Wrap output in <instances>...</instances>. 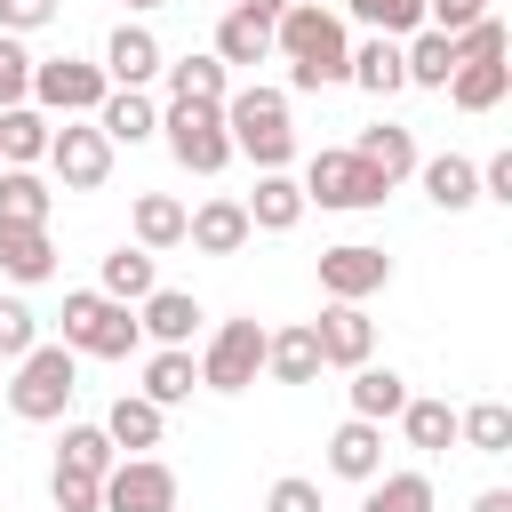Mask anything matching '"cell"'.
<instances>
[{
  "label": "cell",
  "instance_id": "cell-1",
  "mask_svg": "<svg viewBox=\"0 0 512 512\" xmlns=\"http://www.w3.org/2000/svg\"><path fill=\"white\" fill-rule=\"evenodd\" d=\"M272 56H288V88H304V96L336 88V80H344V64H352L344 16H336V8H320V0H288V8L272 16Z\"/></svg>",
  "mask_w": 512,
  "mask_h": 512
},
{
  "label": "cell",
  "instance_id": "cell-2",
  "mask_svg": "<svg viewBox=\"0 0 512 512\" xmlns=\"http://www.w3.org/2000/svg\"><path fill=\"white\" fill-rule=\"evenodd\" d=\"M224 136L256 168H288L296 160V128H288V96L280 88H232L224 96Z\"/></svg>",
  "mask_w": 512,
  "mask_h": 512
},
{
  "label": "cell",
  "instance_id": "cell-3",
  "mask_svg": "<svg viewBox=\"0 0 512 512\" xmlns=\"http://www.w3.org/2000/svg\"><path fill=\"white\" fill-rule=\"evenodd\" d=\"M56 320H64V344H72V352H88V360H128V352L144 344L136 304H112L104 288H72Z\"/></svg>",
  "mask_w": 512,
  "mask_h": 512
},
{
  "label": "cell",
  "instance_id": "cell-4",
  "mask_svg": "<svg viewBox=\"0 0 512 512\" xmlns=\"http://www.w3.org/2000/svg\"><path fill=\"white\" fill-rule=\"evenodd\" d=\"M72 360H80L72 344H32V352L16 360L8 408H16L24 424H56V416L72 408V392H80V368H72Z\"/></svg>",
  "mask_w": 512,
  "mask_h": 512
},
{
  "label": "cell",
  "instance_id": "cell-5",
  "mask_svg": "<svg viewBox=\"0 0 512 512\" xmlns=\"http://www.w3.org/2000/svg\"><path fill=\"white\" fill-rule=\"evenodd\" d=\"M160 136H168L176 168H192V176H216V168L232 160L224 104H184V96H168V112H160Z\"/></svg>",
  "mask_w": 512,
  "mask_h": 512
},
{
  "label": "cell",
  "instance_id": "cell-6",
  "mask_svg": "<svg viewBox=\"0 0 512 512\" xmlns=\"http://www.w3.org/2000/svg\"><path fill=\"white\" fill-rule=\"evenodd\" d=\"M384 176L344 144V152H312L304 160V200H320V208H384Z\"/></svg>",
  "mask_w": 512,
  "mask_h": 512
},
{
  "label": "cell",
  "instance_id": "cell-7",
  "mask_svg": "<svg viewBox=\"0 0 512 512\" xmlns=\"http://www.w3.org/2000/svg\"><path fill=\"white\" fill-rule=\"evenodd\" d=\"M104 96H112L104 64H80V56H48V64H32V104L56 112V120H88Z\"/></svg>",
  "mask_w": 512,
  "mask_h": 512
},
{
  "label": "cell",
  "instance_id": "cell-8",
  "mask_svg": "<svg viewBox=\"0 0 512 512\" xmlns=\"http://www.w3.org/2000/svg\"><path fill=\"white\" fill-rule=\"evenodd\" d=\"M264 336L272 328H256V320H224L208 336V352H200V384L208 392H248L264 376Z\"/></svg>",
  "mask_w": 512,
  "mask_h": 512
},
{
  "label": "cell",
  "instance_id": "cell-9",
  "mask_svg": "<svg viewBox=\"0 0 512 512\" xmlns=\"http://www.w3.org/2000/svg\"><path fill=\"white\" fill-rule=\"evenodd\" d=\"M48 168L64 192H96L112 176V136L96 120H64V128H48Z\"/></svg>",
  "mask_w": 512,
  "mask_h": 512
},
{
  "label": "cell",
  "instance_id": "cell-10",
  "mask_svg": "<svg viewBox=\"0 0 512 512\" xmlns=\"http://www.w3.org/2000/svg\"><path fill=\"white\" fill-rule=\"evenodd\" d=\"M392 280V256L368 248V240H344V248H320V296L328 304H360Z\"/></svg>",
  "mask_w": 512,
  "mask_h": 512
},
{
  "label": "cell",
  "instance_id": "cell-11",
  "mask_svg": "<svg viewBox=\"0 0 512 512\" xmlns=\"http://www.w3.org/2000/svg\"><path fill=\"white\" fill-rule=\"evenodd\" d=\"M104 512H176V472L160 456H120L104 472Z\"/></svg>",
  "mask_w": 512,
  "mask_h": 512
},
{
  "label": "cell",
  "instance_id": "cell-12",
  "mask_svg": "<svg viewBox=\"0 0 512 512\" xmlns=\"http://www.w3.org/2000/svg\"><path fill=\"white\" fill-rule=\"evenodd\" d=\"M184 240H192L200 256H240V248L256 240V224H248L240 200H200V208H184Z\"/></svg>",
  "mask_w": 512,
  "mask_h": 512
},
{
  "label": "cell",
  "instance_id": "cell-13",
  "mask_svg": "<svg viewBox=\"0 0 512 512\" xmlns=\"http://www.w3.org/2000/svg\"><path fill=\"white\" fill-rule=\"evenodd\" d=\"M312 336H320V360H328V368H360V360H376V320H368L360 304H328V312L312 320Z\"/></svg>",
  "mask_w": 512,
  "mask_h": 512
},
{
  "label": "cell",
  "instance_id": "cell-14",
  "mask_svg": "<svg viewBox=\"0 0 512 512\" xmlns=\"http://www.w3.org/2000/svg\"><path fill=\"white\" fill-rule=\"evenodd\" d=\"M240 208H248V224H256V232H296L312 200H304V184H296L288 168H264V176H256V192H248Z\"/></svg>",
  "mask_w": 512,
  "mask_h": 512
},
{
  "label": "cell",
  "instance_id": "cell-15",
  "mask_svg": "<svg viewBox=\"0 0 512 512\" xmlns=\"http://www.w3.org/2000/svg\"><path fill=\"white\" fill-rule=\"evenodd\" d=\"M160 64H168V56H160V40H152L144 24H120V32L104 40V80H112V88H144Z\"/></svg>",
  "mask_w": 512,
  "mask_h": 512
},
{
  "label": "cell",
  "instance_id": "cell-16",
  "mask_svg": "<svg viewBox=\"0 0 512 512\" xmlns=\"http://www.w3.org/2000/svg\"><path fill=\"white\" fill-rule=\"evenodd\" d=\"M328 472H336V480H376V472H384V424H368V416L336 424V440H328Z\"/></svg>",
  "mask_w": 512,
  "mask_h": 512
},
{
  "label": "cell",
  "instance_id": "cell-17",
  "mask_svg": "<svg viewBox=\"0 0 512 512\" xmlns=\"http://www.w3.org/2000/svg\"><path fill=\"white\" fill-rule=\"evenodd\" d=\"M0 272L24 280V288L48 280V272H56V240H48V224H8V216H0Z\"/></svg>",
  "mask_w": 512,
  "mask_h": 512
},
{
  "label": "cell",
  "instance_id": "cell-18",
  "mask_svg": "<svg viewBox=\"0 0 512 512\" xmlns=\"http://www.w3.org/2000/svg\"><path fill=\"white\" fill-rule=\"evenodd\" d=\"M160 72H168V96H184V104H224L232 96V64H216V48H192Z\"/></svg>",
  "mask_w": 512,
  "mask_h": 512
},
{
  "label": "cell",
  "instance_id": "cell-19",
  "mask_svg": "<svg viewBox=\"0 0 512 512\" xmlns=\"http://www.w3.org/2000/svg\"><path fill=\"white\" fill-rule=\"evenodd\" d=\"M88 120H96L112 144H144V136H160V104H152L144 88H112V96H104Z\"/></svg>",
  "mask_w": 512,
  "mask_h": 512
},
{
  "label": "cell",
  "instance_id": "cell-20",
  "mask_svg": "<svg viewBox=\"0 0 512 512\" xmlns=\"http://www.w3.org/2000/svg\"><path fill=\"white\" fill-rule=\"evenodd\" d=\"M264 368H272V384H312L328 360H320V336H312V320H296V328H280V336H264Z\"/></svg>",
  "mask_w": 512,
  "mask_h": 512
},
{
  "label": "cell",
  "instance_id": "cell-21",
  "mask_svg": "<svg viewBox=\"0 0 512 512\" xmlns=\"http://www.w3.org/2000/svg\"><path fill=\"white\" fill-rule=\"evenodd\" d=\"M48 112L40 104H0V168H32V160H48Z\"/></svg>",
  "mask_w": 512,
  "mask_h": 512
},
{
  "label": "cell",
  "instance_id": "cell-22",
  "mask_svg": "<svg viewBox=\"0 0 512 512\" xmlns=\"http://www.w3.org/2000/svg\"><path fill=\"white\" fill-rule=\"evenodd\" d=\"M416 176H424V200H432V208H448V216L480 200V168H472L464 152H440V160H416Z\"/></svg>",
  "mask_w": 512,
  "mask_h": 512
},
{
  "label": "cell",
  "instance_id": "cell-23",
  "mask_svg": "<svg viewBox=\"0 0 512 512\" xmlns=\"http://www.w3.org/2000/svg\"><path fill=\"white\" fill-rule=\"evenodd\" d=\"M136 328H144L152 344H192V328H200V304H192L184 288H152V296L136 304Z\"/></svg>",
  "mask_w": 512,
  "mask_h": 512
},
{
  "label": "cell",
  "instance_id": "cell-24",
  "mask_svg": "<svg viewBox=\"0 0 512 512\" xmlns=\"http://www.w3.org/2000/svg\"><path fill=\"white\" fill-rule=\"evenodd\" d=\"M384 184H400V176H416V136L400 128V120H376V128H360V144H352Z\"/></svg>",
  "mask_w": 512,
  "mask_h": 512
},
{
  "label": "cell",
  "instance_id": "cell-25",
  "mask_svg": "<svg viewBox=\"0 0 512 512\" xmlns=\"http://www.w3.org/2000/svg\"><path fill=\"white\" fill-rule=\"evenodd\" d=\"M112 304H144L152 288H160V272H152V248H136V240H120L112 256H104V280H96Z\"/></svg>",
  "mask_w": 512,
  "mask_h": 512
},
{
  "label": "cell",
  "instance_id": "cell-26",
  "mask_svg": "<svg viewBox=\"0 0 512 512\" xmlns=\"http://www.w3.org/2000/svg\"><path fill=\"white\" fill-rule=\"evenodd\" d=\"M192 384H200V360H192L184 344H160V352L144 360V400H152V408H176V400H192Z\"/></svg>",
  "mask_w": 512,
  "mask_h": 512
},
{
  "label": "cell",
  "instance_id": "cell-27",
  "mask_svg": "<svg viewBox=\"0 0 512 512\" xmlns=\"http://www.w3.org/2000/svg\"><path fill=\"white\" fill-rule=\"evenodd\" d=\"M160 424H168V408H152L144 392H120V400H112V416H104V432H112V448H128V456H144V448H160Z\"/></svg>",
  "mask_w": 512,
  "mask_h": 512
},
{
  "label": "cell",
  "instance_id": "cell-28",
  "mask_svg": "<svg viewBox=\"0 0 512 512\" xmlns=\"http://www.w3.org/2000/svg\"><path fill=\"white\" fill-rule=\"evenodd\" d=\"M344 80H360L368 96H400L408 88V64H400V40H368V48H352V64H344Z\"/></svg>",
  "mask_w": 512,
  "mask_h": 512
},
{
  "label": "cell",
  "instance_id": "cell-29",
  "mask_svg": "<svg viewBox=\"0 0 512 512\" xmlns=\"http://www.w3.org/2000/svg\"><path fill=\"white\" fill-rule=\"evenodd\" d=\"M400 400H408V376H400V368H376V360L352 368V416L384 424V416H400Z\"/></svg>",
  "mask_w": 512,
  "mask_h": 512
},
{
  "label": "cell",
  "instance_id": "cell-30",
  "mask_svg": "<svg viewBox=\"0 0 512 512\" xmlns=\"http://www.w3.org/2000/svg\"><path fill=\"white\" fill-rule=\"evenodd\" d=\"M264 56H272V24L248 16V8H224V24H216V64H264Z\"/></svg>",
  "mask_w": 512,
  "mask_h": 512
},
{
  "label": "cell",
  "instance_id": "cell-31",
  "mask_svg": "<svg viewBox=\"0 0 512 512\" xmlns=\"http://www.w3.org/2000/svg\"><path fill=\"white\" fill-rule=\"evenodd\" d=\"M400 64H408V88H448V72H456V40L424 24V32H408Z\"/></svg>",
  "mask_w": 512,
  "mask_h": 512
},
{
  "label": "cell",
  "instance_id": "cell-32",
  "mask_svg": "<svg viewBox=\"0 0 512 512\" xmlns=\"http://www.w3.org/2000/svg\"><path fill=\"white\" fill-rule=\"evenodd\" d=\"M504 88H512V64H504V56H496V64H456V72H448L456 112H496Z\"/></svg>",
  "mask_w": 512,
  "mask_h": 512
},
{
  "label": "cell",
  "instance_id": "cell-33",
  "mask_svg": "<svg viewBox=\"0 0 512 512\" xmlns=\"http://www.w3.org/2000/svg\"><path fill=\"white\" fill-rule=\"evenodd\" d=\"M456 440H464L472 456H512V408H504V400H472V408L456 416Z\"/></svg>",
  "mask_w": 512,
  "mask_h": 512
},
{
  "label": "cell",
  "instance_id": "cell-34",
  "mask_svg": "<svg viewBox=\"0 0 512 512\" xmlns=\"http://www.w3.org/2000/svg\"><path fill=\"white\" fill-rule=\"evenodd\" d=\"M128 224H136V248H152V256L160 248H184V200H168V192H144Z\"/></svg>",
  "mask_w": 512,
  "mask_h": 512
},
{
  "label": "cell",
  "instance_id": "cell-35",
  "mask_svg": "<svg viewBox=\"0 0 512 512\" xmlns=\"http://www.w3.org/2000/svg\"><path fill=\"white\" fill-rule=\"evenodd\" d=\"M56 464H64V472H88V480H104V472L120 464V448H112V432H104V424H64V448H56Z\"/></svg>",
  "mask_w": 512,
  "mask_h": 512
},
{
  "label": "cell",
  "instance_id": "cell-36",
  "mask_svg": "<svg viewBox=\"0 0 512 512\" xmlns=\"http://www.w3.org/2000/svg\"><path fill=\"white\" fill-rule=\"evenodd\" d=\"M400 424H408V448H424V456L456 448V408L448 400H400Z\"/></svg>",
  "mask_w": 512,
  "mask_h": 512
},
{
  "label": "cell",
  "instance_id": "cell-37",
  "mask_svg": "<svg viewBox=\"0 0 512 512\" xmlns=\"http://www.w3.org/2000/svg\"><path fill=\"white\" fill-rule=\"evenodd\" d=\"M48 208H56V192L32 168H0V216L8 224H48Z\"/></svg>",
  "mask_w": 512,
  "mask_h": 512
},
{
  "label": "cell",
  "instance_id": "cell-38",
  "mask_svg": "<svg viewBox=\"0 0 512 512\" xmlns=\"http://www.w3.org/2000/svg\"><path fill=\"white\" fill-rule=\"evenodd\" d=\"M360 512H432V480L424 472H376Z\"/></svg>",
  "mask_w": 512,
  "mask_h": 512
},
{
  "label": "cell",
  "instance_id": "cell-39",
  "mask_svg": "<svg viewBox=\"0 0 512 512\" xmlns=\"http://www.w3.org/2000/svg\"><path fill=\"white\" fill-rule=\"evenodd\" d=\"M448 40H456V64H496V56H512V32H504L496 16H480V24L448 32Z\"/></svg>",
  "mask_w": 512,
  "mask_h": 512
},
{
  "label": "cell",
  "instance_id": "cell-40",
  "mask_svg": "<svg viewBox=\"0 0 512 512\" xmlns=\"http://www.w3.org/2000/svg\"><path fill=\"white\" fill-rule=\"evenodd\" d=\"M352 16H360V24H376L384 40H400V32H424V0H352Z\"/></svg>",
  "mask_w": 512,
  "mask_h": 512
},
{
  "label": "cell",
  "instance_id": "cell-41",
  "mask_svg": "<svg viewBox=\"0 0 512 512\" xmlns=\"http://www.w3.org/2000/svg\"><path fill=\"white\" fill-rule=\"evenodd\" d=\"M0 104H32V56H24V32H0Z\"/></svg>",
  "mask_w": 512,
  "mask_h": 512
},
{
  "label": "cell",
  "instance_id": "cell-42",
  "mask_svg": "<svg viewBox=\"0 0 512 512\" xmlns=\"http://www.w3.org/2000/svg\"><path fill=\"white\" fill-rule=\"evenodd\" d=\"M48 496H56V512H104V480H88V472H48Z\"/></svg>",
  "mask_w": 512,
  "mask_h": 512
},
{
  "label": "cell",
  "instance_id": "cell-43",
  "mask_svg": "<svg viewBox=\"0 0 512 512\" xmlns=\"http://www.w3.org/2000/svg\"><path fill=\"white\" fill-rule=\"evenodd\" d=\"M32 344H40V320H32V304L0 296V360H24Z\"/></svg>",
  "mask_w": 512,
  "mask_h": 512
},
{
  "label": "cell",
  "instance_id": "cell-44",
  "mask_svg": "<svg viewBox=\"0 0 512 512\" xmlns=\"http://www.w3.org/2000/svg\"><path fill=\"white\" fill-rule=\"evenodd\" d=\"M488 16V0H424V24L432 32H464V24H480Z\"/></svg>",
  "mask_w": 512,
  "mask_h": 512
},
{
  "label": "cell",
  "instance_id": "cell-45",
  "mask_svg": "<svg viewBox=\"0 0 512 512\" xmlns=\"http://www.w3.org/2000/svg\"><path fill=\"white\" fill-rule=\"evenodd\" d=\"M264 512H320V488H312L304 472H288V480H272V496H264Z\"/></svg>",
  "mask_w": 512,
  "mask_h": 512
},
{
  "label": "cell",
  "instance_id": "cell-46",
  "mask_svg": "<svg viewBox=\"0 0 512 512\" xmlns=\"http://www.w3.org/2000/svg\"><path fill=\"white\" fill-rule=\"evenodd\" d=\"M56 16V0H0V32H40Z\"/></svg>",
  "mask_w": 512,
  "mask_h": 512
},
{
  "label": "cell",
  "instance_id": "cell-47",
  "mask_svg": "<svg viewBox=\"0 0 512 512\" xmlns=\"http://www.w3.org/2000/svg\"><path fill=\"white\" fill-rule=\"evenodd\" d=\"M480 200H504V208H512V152H496V160L480 168Z\"/></svg>",
  "mask_w": 512,
  "mask_h": 512
},
{
  "label": "cell",
  "instance_id": "cell-48",
  "mask_svg": "<svg viewBox=\"0 0 512 512\" xmlns=\"http://www.w3.org/2000/svg\"><path fill=\"white\" fill-rule=\"evenodd\" d=\"M472 512H512V488H480V496H472Z\"/></svg>",
  "mask_w": 512,
  "mask_h": 512
},
{
  "label": "cell",
  "instance_id": "cell-49",
  "mask_svg": "<svg viewBox=\"0 0 512 512\" xmlns=\"http://www.w3.org/2000/svg\"><path fill=\"white\" fill-rule=\"evenodd\" d=\"M240 8H248V16H264V24H272V16H280V8H288V0H240Z\"/></svg>",
  "mask_w": 512,
  "mask_h": 512
},
{
  "label": "cell",
  "instance_id": "cell-50",
  "mask_svg": "<svg viewBox=\"0 0 512 512\" xmlns=\"http://www.w3.org/2000/svg\"><path fill=\"white\" fill-rule=\"evenodd\" d=\"M128 8H168V0H128Z\"/></svg>",
  "mask_w": 512,
  "mask_h": 512
}]
</instances>
